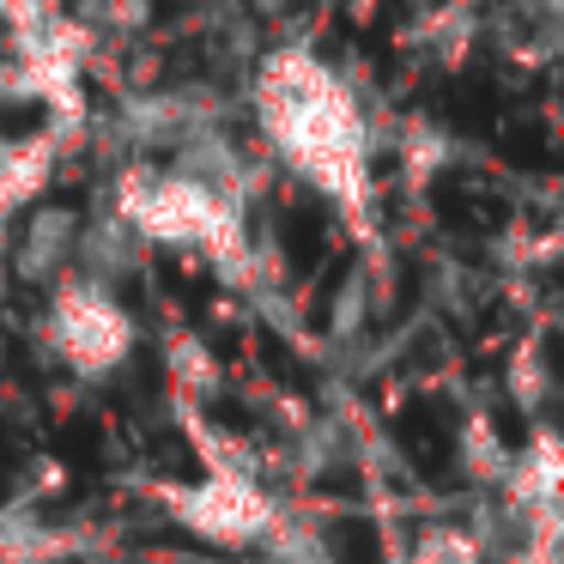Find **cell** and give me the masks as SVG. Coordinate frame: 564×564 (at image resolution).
Listing matches in <instances>:
<instances>
[{
  "label": "cell",
  "instance_id": "6da1fadb",
  "mask_svg": "<svg viewBox=\"0 0 564 564\" xmlns=\"http://www.w3.org/2000/svg\"><path fill=\"white\" fill-rule=\"evenodd\" d=\"M256 116L268 147L352 225H370V122L352 86L310 50H273L256 74Z\"/></svg>",
  "mask_w": 564,
  "mask_h": 564
},
{
  "label": "cell",
  "instance_id": "277c9868",
  "mask_svg": "<svg viewBox=\"0 0 564 564\" xmlns=\"http://www.w3.org/2000/svg\"><path fill=\"white\" fill-rule=\"evenodd\" d=\"M164 498H171V510L183 516L200 540H213V546H256V540H268L273 522H280L268 491H261L256 479L231 474V467H213L200 486L164 491Z\"/></svg>",
  "mask_w": 564,
  "mask_h": 564
},
{
  "label": "cell",
  "instance_id": "ba28073f",
  "mask_svg": "<svg viewBox=\"0 0 564 564\" xmlns=\"http://www.w3.org/2000/svg\"><path fill=\"white\" fill-rule=\"evenodd\" d=\"M0 13H7V25L25 37V31H37L43 19H50V0H0Z\"/></svg>",
  "mask_w": 564,
  "mask_h": 564
},
{
  "label": "cell",
  "instance_id": "7a4b0ae2",
  "mask_svg": "<svg viewBox=\"0 0 564 564\" xmlns=\"http://www.w3.org/2000/svg\"><path fill=\"white\" fill-rule=\"evenodd\" d=\"M116 219L147 243H171V249H207L213 261H249L243 243V207L231 188L207 183L188 171H134L116 188Z\"/></svg>",
  "mask_w": 564,
  "mask_h": 564
},
{
  "label": "cell",
  "instance_id": "8992f818",
  "mask_svg": "<svg viewBox=\"0 0 564 564\" xmlns=\"http://www.w3.org/2000/svg\"><path fill=\"white\" fill-rule=\"evenodd\" d=\"M79 249V237H74V219H67L62 207H43V213H31V237L19 243V268L25 273H55L67 256Z\"/></svg>",
  "mask_w": 564,
  "mask_h": 564
},
{
  "label": "cell",
  "instance_id": "5b68a950",
  "mask_svg": "<svg viewBox=\"0 0 564 564\" xmlns=\"http://www.w3.org/2000/svg\"><path fill=\"white\" fill-rule=\"evenodd\" d=\"M50 159H55V140L50 134L19 140V147L0 152V219H13V213L25 207L43 183H50V171H55Z\"/></svg>",
  "mask_w": 564,
  "mask_h": 564
},
{
  "label": "cell",
  "instance_id": "52a82bcc",
  "mask_svg": "<svg viewBox=\"0 0 564 564\" xmlns=\"http://www.w3.org/2000/svg\"><path fill=\"white\" fill-rule=\"evenodd\" d=\"M79 25L140 31V25H147V0H79Z\"/></svg>",
  "mask_w": 564,
  "mask_h": 564
},
{
  "label": "cell",
  "instance_id": "3957f363",
  "mask_svg": "<svg viewBox=\"0 0 564 564\" xmlns=\"http://www.w3.org/2000/svg\"><path fill=\"white\" fill-rule=\"evenodd\" d=\"M43 334H50L55 358L67 370H79V377H110L134 352V322L98 280H67L50 304Z\"/></svg>",
  "mask_w": 564,
  "mask_h": 564
}]
</instances>
